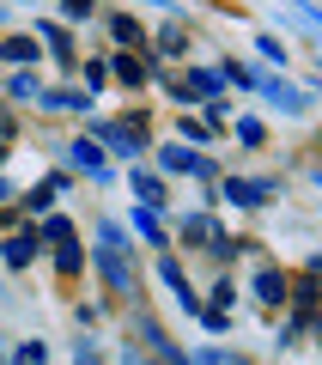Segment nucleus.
<instances>
[{"mask_svg":"<svg viewBox=\"0 0 322 365\" xmlns=\"http://www.w3.org/2000/svg\"><path fill=\"white\" fill-rule=\"evenodd\" d=\"M232 195H237V201H249V207H256V201H268V182H232Z\"/></svg>","mask_w":322,"mask_h":365,"instance_id":"20e7f679","label":"nucleus"},{"mask_svg":"<svg viewBox=\"0 0 322 365\" xmlns=\"http://www.w3.org/2000/svg\"><path fill=\"white\" fill-rule=\"evenodd\" d=\"M110 31H116L122 43H140V25H134V19H116V25H110Z\"/></svg>","mask_w":322,"mask_h":365,"instance_id":"423d86ee","label":"nucleus"},{"mask_svg":"<svg viewBox=\"0 0 322 365\" xmlns=\"http://www.w3.org/2000/svg\"><path fill=\"white\" fill-rule=\"evenodd\" d=\"M0 55H6V61H31V55H37V49H31L25 37H13V43H0Z\"/></svg>","mask_w":322,"mask_h":365,"instance_id":"39448f33","label":"nucleus"},{"mask_svg":"<svg viewBox=\"0 0 322 365\" xmlns=\"http://www.w3.org/2000/svg\"><path fill=\"white\" fill-rule=\"evenodd\" d=\"M31 256H37V237H31V232H19L13 244H6V262H13V268H25Z\"/></svg>","mask_w":322,"mask_h":365,"instance_id":"f257e3e1","label":"nucleus"},{"mask_svg":"<svg viewBox=\"0 0 322 365\" xmlns=\"http://www.w3.org/2000/svg\"><path fill=\"white\" fill-rule=\"evenodd\" d=\"M256 292H261V304H280V299H286V280H280V274L268 268V274L256 280Z\"/></svg>","mask_w":322,"mask_h":365,"instance_id":"7ed1b4c3","label":"nucleus"},{"mask_svg":"<svg viewBox=\"0 0 322 365\" xmlns=\"http://www.w3.org/2000/svg\"><path fill=\"white\" fill-rule=\"evenodd\" d=\"M110 244H116V232H110ZM103 274H110L116 287H128V262H122V250H103Z\"/></svg>","mask_w":322,"mask_h":365,"instance_id":"f03ea898","label":"nucleus"}]
</instances>
